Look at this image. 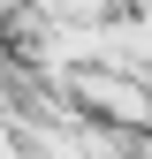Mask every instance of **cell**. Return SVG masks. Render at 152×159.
Segmentation results:
<instances>
[{
  "label": "cell",
  "instance_id": "6da1fadb",
  "mask_svg": "<svg viewBox=\"0 0 152 159\" xmlns=\"http://www.w3.org/2000/svg\"><path fill=\"white\" fill-rule=\"evenodd\" d=\"M76 91H84V98H91L99 114H114V121H129V129H137V121H152L145 91H137V84H122V76H84Z\"/></svg>",
  "mask_w": 152,
  "mask_h": 159
}]
</instances>
